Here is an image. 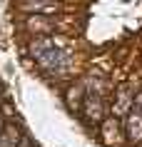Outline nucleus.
Returning <instances> with one entry per match:
<instances>
[{
	"label": "nucleus",
	"instance_id": "nucleus-6",
	"mask_svg": "<svg viewBox=\"0 0 142 147\" xmlns=\"http://www.w3.org/2000/svg\"><path fill=\"white\" fill-rule=\"evenodd\" d=\"M127 105H130V95H127V90H122V92H120V102H117V110H115V112L122 115V112L127 110Z\"/></svg>",
	"mask_w": 142,
	"mask_h": 147
},
{
	"label": "nucleus",
	"instance_id": "nucleus-7",
	"mask_svg": "<svg viewBox=\"0 0 142 147\" xmlns=\"http://www.w3.org/2000/svg\"><path fill=\"white\" fill-rule=\"evenodd\" d=\"M135 107H140V110H142V92L137 95V100H135Z\"/></svg>",
	"mask_w": 142,
	"mask_h": 147
},
{
	"label": "nucleus",
	"instance_id": "nucleus-4",
	"mask_svg": "<svg viewBox=\"0 0 142 147\" xmlns=\"http://www.w3.org/2000/svg\"><path fill=\"white\" fill-rule=\"evenodd\" d=\"M20 8L25 10V13H57L60 10V5L57 3H52V0H23V5Z\"/></svg>",
	"mask_w": 142,
	"mask_h": 147
},
{
	"label": "nucleus",
	"instance_id": "nucleus-3",
	"mask_svg": "<svg viewBox=\"0 0 142 147\" xmlns=\"http://www.w3.org/2000/svg\"><path fill=\"white\" fill-rule=\"evenodd\" d=\"M125 127H127V135H130L132 142H140L142 140V110L140 107H132L130 112H127Z\"/></svg>",
	"mask_w": 142,
	"mask_h": 147
},
{
	"label": "nucleus",
	"instance_id": "nucleus-2",
	"mask_svg": "<svg viewBox=\"0 0 142 147\" xmlns=\"http://www.w3.org/2000/svg\"><path fill=\"white\" fill-rule=\"evenodd\" d=\"M82 112L87 115V120H102V112H105V105H102V92H87L85 95V102H82Z\"/></svg>",
	"mask_w": 142,
	"mask_h": 147
},
{
	"label": "nucleus",
	"instance_id": "nucleus-1",
	"mask_svg": "<svg viewBox=\"0 0 142 147\" xmlns=\"http://www.w3.org/2000/svg\"><path fill=\"white\" fill-rule=\"evenodd\" d=\"M30 55L38 60L40 67L47 70V72H60V70L67 67V55H65L60 47H55V40H50V38L32 42Z\"/></svg>",
	"mask_w": 142,
	"mask_h": 147
},
{
	"label": "nucleus",
	"instance_id": "nucleus-5",
	"mask_svg": "<svg viewBox=\"0 0 142 147\" xmlns=\"http://www.w3.org/2000/svg\"><path fill=\"white\" fill-rule=\"evenodd\" d=\"M20 142V132L15 127H3L0 132V147H15Z\"/></svg>",
	"mask_w": 142,
	"mask_h": 147
}]
</instances>
